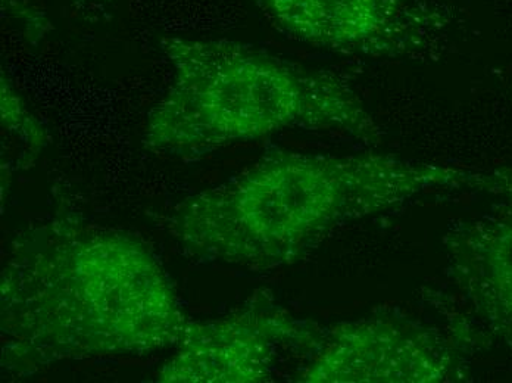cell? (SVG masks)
Returning <instances> with one entry per match:
<instances>
[{"mask_svg":"<svg viewBox=\"0 0 512 383\" xmlns=\"http://www.w3.org/2000/svg\"><path fill=\"white\" fill-rule=\"evenodd\" d=\"M192 320L148 245L58 216L15 238L0 279L2 373L177 348Z\"/></svg>","mask_w":512,"mask_h":383,"instance_id":"cell-1","label":"cell"},{"mask_svg":"<svg viewBox=\"0 0 512 383\" xmlns=\"http://www.w3.org/2000/svg\"><path fill=\"white\" fill-rule=\"evenodd\" d=\"M487 171L384 154L267 152L221 185L189 196L168 220L187 254L273 270L307 257L336 230L427 193L482 191Z\"/></svg>","mask_w":512,"mask_h":383,"instance_id":"cell-2","label":"cell"},{"mask_svg":"<svg viewBox=\"0 0 512 383\" xmlns=\"http://www.w3.org/2000/svg\"><path fill=\"white\" fill-rule=\"evenodd\" d=\"M171 83L143 145L164 157H206L290 132L342 133L377 145L382 127L348 80L231 40L162 37Z\"/></svg>","mask_w":512,"mask_h":383,"instance_id":"cell-3","label":"cell"},{"mask_svg":"<svg viewBox=\"0 0 512 383\" xmlns=\"http://www.w3.org/2000/svg\"><path fill=\"white\" fill-rule=\"evenodd\" d=\"M470 329L398 314L334 323L293 376L302 383H443L467 378Z\"/></svg>","mask_w":512,"mask_h":383,"instance_id":"cell-4","label":"cell"},{"mask_svg":"<svg viewBox=\"0 0 512 383\" xmlns=\"http://www.w3.org/2000/svg\"><path fill=\"white\" fill-rule=\"evenodd\" d=\"M321 326L298 319L270 291H255L236 310L212 320H192L173 357L156 373L162 383H262L273 381L283 354L307 357Z\"/></svg>","mask_w":512,"mask_h":383,"instance_id":"cell-5","label":"cell"},{"mask_svg":"<svg viewBox=\"0 0 512 383\" xmlns=\"http://www.w3.org/2000/svg\"><path fill=\"white\" fill-rule=\"evenodd\" d=\"M298 42L362 58H405L436 48L454 24L449 0H255Z\"/></svg>","mask_w":512,"mask_h":383,"instance_id":"cell-6","label":"cell"},{"mask_svg":"<svg viewBox=\"0 0 512 383\" xmlns=\"http://www.w3.org/2000/svg\"><path fill=\"white\" fill-rule=\"evenodd\" d=\"M485 213L443 238L448 273L477 319L512 353V168L492 171Z\"/></svg>","mask_w":512,"mask_h":383,"instance_id":"cell-7","label":"cell"},{"mask_svg":"<svg viewBox=\"0 0 512 383\" xmlns=\"http://www.w3.org/2000/svg\"><path fill=\"white\" fill-rule=\"evenodd\" d=\"M2 133L3 157L8 154V161L3 167L11 164L14 154H18V167L30 163L45 148L46 132L42 124L30 114L26 105L18 96L12 83L2 74Z\"/></svg>","mask_w":512,"mask_h":383,"instance_id":"cell-8","label":"cell"},{"mask_svg":"<svg viewBox=\"0 0 512 383\" xmlns=\"http://www.w3.org/2000/svg\"><path fill=\"white\" fill-rule=\"evenodd\" d=\"M68 5L71 8L76 9L80 14L86 15H96L99 12H105L115 0H67Z\"/></svg>","mask_w":512,"mask_h":383,"instance_id":"cell-9","label":"cell"}]
</instances>
